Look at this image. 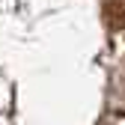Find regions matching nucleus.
Here are the masks:
<instances>
[{
  "mask_svg": "<svg viewBox=\"0 0 125 125\" xmlns=\"http://www.w3.org/2000/svg\"><path fill=\"white\" fill-rule=\"evenodd\" d=\"M104 21L113 30L125 27V0H104Z\"/></svg>",
  "mask_w": 125,
  "mask_h": 125,
  "instance_id": "obj_1",
  "label": "nucleus"
}]
</instances>
